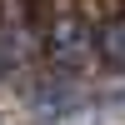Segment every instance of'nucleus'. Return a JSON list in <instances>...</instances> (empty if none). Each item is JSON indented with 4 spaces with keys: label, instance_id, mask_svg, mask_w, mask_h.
Here are the masks:
<instances>
[{
    "label": "nucleus",
    "instance_id": "obj_1",
    "mask_svg": "<svg viewBox=\"0 0 125 125\" xmlns=\"http://www.w3.org/2000/svg\"><path fill=\"white\" fill-rule=\"evenodd\" d=\"M100 55H105L110 65H120V70H125V25L100 30Z\"/></svg>",
    "mask_w": 125,
    "mask_h": 125
},
{
    "label": "nucleus",
    "instance_id": "obj_2",
    "mask_svg": "<svg viewBox=\"0 0 125 125\" xmlns=\"http://www.w3.org/2000/svg\"><path fill=\"white\" fill-rule=\"evenodd\" d=\"M5 60H10V50H5V45H0V65H5Z\"/></svg>",
    "mask_w": 125,
    "mask_h": 125
}]
</instances>
